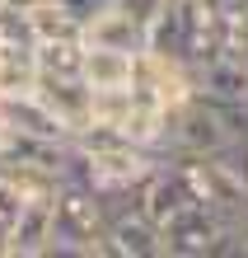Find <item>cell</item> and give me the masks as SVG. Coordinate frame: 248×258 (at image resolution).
<instances>
[{"label":"cell","mask_w":248,"mask_h":258,"mask_svg":"<svg viewBox=\"0 0 248 258\" xmlns=\"http://www.w3.org/2000/svg\"><path fill=\"white\" fill-rule=\"evenodd\" d=\"M220 225H225L220 211H211L201 202H188L159 225V253H169V258H206Z\"/></svg>","instance_id":"6da1fadb"},{"label":"cell","mask_w":248,"mask_h":258,"mask_svg":"<svg viewBox=\"0 0 248 258\" xmlns=\"http://www.w3.org/2000/svg\"><path fill=\"white\" fill-rule=\"evenodd\" d=\"M0 113H5V127L10 136H19V141H70V127L61 122V117L42 103L38 94H19V99H0Z\"/></svg>","instance_id":"7a4b0ae2"},{"label":"cell","mask_w":248,"mask_h":258,"mask_svg":"<svg viewBox=\"0 0 248 258\" xmlns=\"http://www.w3.org/2000/svg\"><path fill=\"white\" fill-rule=\"evenodd\" d=\"M80 42H89V47H117V52H145V28L136 24L127 10H117L113 0H108L99 14L85 19Z\"/></svg>","instance_id":"3957f363"},{"label":"cell","mask_w":248,"mask_h":258,"mask_svg":"<svg viewBox=\"0 0 248 258\" xmlns=\"http://www.w3.org/2000/svg\"><path fill=\"white\" fill-rule=\"evenodd\" d=\"M33 94L70 127V136L89 122V99H94V89H89L80 75H38V89H33Z\"/></svg>","instance_id":"277c9868"},{"label":"cell","mask_w":248,"mask_h":258,"mask_svg":"<svg viewBox=\"0 0 248 258\" xmlns=\"http://www.w3.org/2000/svg\"><path fill=\"white\" fill-rule=\"evenodd\" d=\"M103 239H108V258H159V225L145 221L136 207L108 221Z\"/></svg>","instance_id":"5b68a950"},{"label":"cell","mask_w":248,"mask_h":258,"mask_svg":"<svg viewBox=\"0 0 248 258\" xmlns=\"http://www.w3.org/2000/svg\"><path fill=\"white\" fill-rule=\"evenodd\" d=\"M136 71V52H117V47H89L85 42V61H80V80L89 89H122L131 85Z\"/></svg>","instance_id":"8992f818"},{"label":"cell","mask_w":248,"mask_h":258,"mask_svg":"<svg viewBox=\"0 0 248 258\" xmlns=\"http://www.w3.org/2000/svg\"><path fill=\"white\" fill-rule=\"evenodd\" d=\"M52 235V202H28L10 225V258H38Z\"/></svg>","instance_id":"52a82bcc"},{"label":"cell","mask_w":248,"mask_h":258,"mask_svg":"<svg viewBox=\"0 0 248 258\" xmlns=\"http://www.w3.org/2000/svg\"><path fill=\"white\" fill-rule=\"evenodd\" d=\"M24 19L33 28V42H56V38H80V19L61 5V0H28L24 5Z\"/></svg>","instance_id":"ba28073f"},{"label":"cell","mask_w":248,"mask_h":258,"mask_svg":"<svg viewBox=\"0 0 248 258\" xmlns=\"http://www.w3.org/2000/svg\"><path fill=\"white\" fill-rule=\"evenodd\" d=\"M215 56L234 66H248V0H225L220 28H215Z\"/></svg>","instance_id":"9c48e42d"},{"label":"cell","mask_w":248,"mask_h":258,"mask_svg":"<svg viewBox=\"0 0 248 258\" xmlns=\"http://www.w3.org/2000/svg\"><path fill=\"white\" fill-rule=\"evenodd\" d=\"M38 75H80L85 42L80 38H56V42H33Z\"/></svg>","instance_id":"30bf717a"},{"label":"cell","mask_w":248,"mask_h":258,"mask_svg":"<svg viewBox=\"0 0 248 258\" xmlns=\"http://www.w3.org/2000/svg\"><path fill=\"white\" fill-rule=\"evenodd\" d=\"M38 89V61L33 52H0V99H19Z\"/></svg>","instance_id":"8fae6325"},{"label":"cell","mask_w":248,"mask_h":258,"mask_svg":"<svg viewBox=\"0 0 248 258\" xmlns=\"http://www.w3.org/2000/svg\"><path fill=\"white\" fill-rule=\"evenodd\" d=\"M215 160H220V169L248 192V132H234L220 150H215Z\"/></svg>","instance_id":"7c38bea8"},{"label":"cell","mask_w":248,"mask_h":258,"mask_svg":"<svg viewBox=\"0 0 248 258\" xmlns=\"http://www.w3.org/2000/svg\"><path fill=\"white\" fill-rule=\"evenodd\" d=\"M113 5H117V10H127L141 28H150L154 19H159V10L169 5V0H113Z\"/></svg>","instance_id":"4fadbf2b"},{"label":"cell","mask_w":248,"mask_h":258,"mask_svg":"<svg viewBox=\"0 0 248 258\" xmlns=\"http://www.w3.org/2000/svg\"><path fill=\"white\" fill-rule=\"evenodd\" d=\"M61 5H66V10L75 14V19H80V24H85V19H89V14H99V10L108 5V0H61Z\"/></svg>","instance_id":"5bb4252c"},{"label":"cell","mask_w":248,"mask_h":258,"mask_svg":"<svg viewBox=\"0 0 248 258\" xmlns=\"http://www.w3.org/2000/svg\"><path fill=\"white\" fill-rule=\"evenodd\" d=\"M0 258H10V221L0 216Z\"/></svg>","instance_id":"9a60e30c"},{"label":"cell","mask_w":248,"mask_h":258,"mask_svg":"<svg viewBox=\"0 0 248 258\" xmlns=\"http://www.w3.org/2000/svg\"><path fill=\"white\" fill-rule=\"evenodd\" d=\"M5 136H10V127H5V113H0V150H5Z\"/></svg>","instance_id":"2e32d148"},{"label":"cell","mask_w":248,"mask_h":258,"mask_svg":"<svg viewBox=\"0 0 248 258\" xmlns=\"http://www.w3.org/2000/svg\"><path fill=\"white\" fill-rule=\"evenodd\" d=\"M0 5H5V0H0Z\"/></svg>","instance_id":"e0dca14e"}]
</instances>
